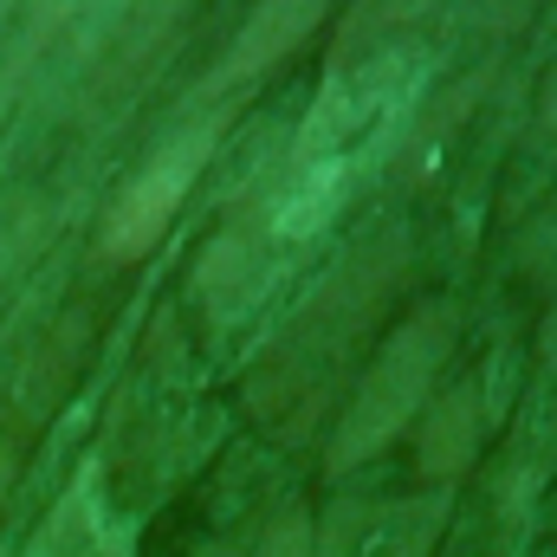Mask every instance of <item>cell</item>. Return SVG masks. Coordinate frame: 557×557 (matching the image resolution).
I'll list each match as a JSON object with an SVG mask.
<instances>
[{
    "instance_id": "1",
    "label": "cell",
    "mask_w": 557,
    "mask_h": 557,
    "mask_svg": "<svg viewBox=\"0 0 557 557\" xmlns=\"http://www.w3.org/2000/svg\"><path fill=\"white\" fill-rule=\"evenodd\" d=\"M416 91L421 59L409 46H389V52H370L363 65L331 72V85L311 98L305 124L278 149L267 182L201 253V298L214 311L253 305L267 278L350 208L363 175L389 156L396 131L409 124Z\"/></svg>"
},
{
    "instance_id": "8",
    "label": "cell",
    "mask_w": 557,
    "mask_h": 557,
    "mask_svg": "<svg viewBox=\"0 0 557 557\" xmlns=\"http://www.w3.org/2000/svg\"><path fill=\"white\" fill-rule=\"evenodd\" d=\"M247 557H311V512H278Z\"/></svg>"
},
{
    "instance_id": "6",
    "label": "cell",
    "mask_w": 557,
    "mask_h": 557,
    "mask_svg": "<svg viewBox=\"0 0 557 557\" xmlns=\"http://www.w3.org/2000/svg\"><path fill=\"white\" fill-rule=\"evenodd\" d=\"M20 557H131V525L111 512L98 473H85L59 493V506L39 519Z\"/></svg>"
},
{
    "instance_id": "7",
    "label": "cell",
    "mask_w": 557,
    "mask_h": 557,
    "mask_svg": "<svg viewBox=\"0 0 557 557\" xmlns=\"http://www.w3.org/2000/svg\"><path fill=\"white\" fill-rule=\"evenodd\" d=\"M72 13H78V0H0V117Z\"/></svg>"
},
{
    "instance_id": "5",
    "label": "cell",
    "mask_w": 557,
    "mask_h": 557,
    "mask_svg": "<svg viewBox=\"0 0 557 557\" xmlns=\"http://www.w3.org/2000/svg\"><path fill=\"white\" fill-rule=\"evenodd\" d=\"M324 13H331V0H260V7L240 20L234 46L221 52V65H214V78H208V104H227L234 91L273 78L278 65H285V59L324 26Z\"/></svg>"
},
{
    "instance_id": "9",
    "label": "cell",
    "mask_w": 557,
    "mask_h": 557,
    "mask_svg": "<svg viewBox=\"0 0 557 557\" xmlns=\"http://www.w3.org/2000/svg\"><path fill=\"white\" fill-rule=\"evenodd\" d=\"M539 117H545V124L557 131V65L545 72V91H539Z\"/></svg>"
},
{
    "instance_id": "4",
    "label": "cell",
    "mask_w": 557,
    "mask_h": 557,
    "mask_svg": "<svg viewBox=\"0 0 557 557\" xmlns=\"http://www.w3.org/2000/svg\"><path fill=\"white\" fill-rule=\"evenodd\" d=\"M447 525V486L434 493H357L311 519V557H434Z\"/></svg>"
},
{
    "instance_id": "10",
    "label": "cell",
    "mask_w": 557,
    "mask_h": 557,
    "mask_svg": "<svg viewBox=\"0 0 557 557\" xmlns=\"http://www.w3.org/2000/svg\"><path fill=\"white\" fill-rule=\"evenodd\" d=\"M7 486H13V447L0 441V506H7Z\"/></svg>"
},
{
    "instance_id": "3",
    "label": "cell",
    "mask_w": 557,
    "mask_h": 557,
    "mask_svg": "<svg viewBox=\"0 0 557 557\" xmlns=\"http://www.w3.org/2000/svg\"><path fill=\"white\" fill-rule=\"evenodd\" d=\"M221 124H227V104H208V111L182 117L169 137L143 156L137 175L117 188V201H111V214H104V234H98L104 260H143V253L169 234V221L182 214L195 175L208 169V156H214V143H221Z\"/></svg>"
},
{
    "instance_id": "2",
    "label": "cell",
    "mask_w": 557,
    "mask_h": 557,
    "mask_svg": "<svg viewBox=\"0 0 557 557\" xmlns=\"http://www.w3.org/2000/svg\"><path fill=\"white\" fill-rule=\"evenodd\" d=\"M454 344H460V311L447 298H428L416 305L383 344L376 357L363 363L344 416H337V434H331V473H350L363 460H376L383 447H396L434 403L447 363H454Z\"/></svg>"
}]
</instances>
